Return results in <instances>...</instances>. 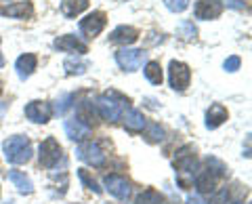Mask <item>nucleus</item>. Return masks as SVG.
Listing matches in <instances>:
<instances>
[{"instance_id":"obj_1","label":"nucleus","mask_w":252,"mask_h":204,"mask_svg":"<svg viewBox=\"0 0 252 204\" xmlns=\"http://www.w3.org/2000/svg\"><path fill=\"white\" fill-rule=\"evenodd\" d=\"M126 107H128V99L124 95H120L118 91H107L97 101V109H99L101 118L107 120V122L120 120V116Z\"/></svg>"},{"instance_id":"obj_2","label":"nucleus","mask_w":252,"mask_h":204,"mask_svg":"<svg viewBox=\"0 0 252 204\" xmlns=\"http://www.w3.org/2000/svg\"><path fill=\"white\" fill-rule=\"evenodd\" d=\"M2 154L4 160L11 164H26L32 158V143L28 137L23 135H13L2 143Z\"/></svg>"},{"instance_id":"obj_3","label":"nucleus","mask_w":252,"mask_h":204,"mask_svg":"<svg viewBox=\"0 0 252 204\" xmlns=\"http://www.w3.org/2000/svg\"><path fill=\"white\" fill-rule=\"evenodd\" d=\"M76 154H78V158L84 160L86 164H91V167H103L105 164V154L97 141H91V139L80 141Z\"/></svg>"},{"instance_id":"obj_4","label":"nucleus","mask_w":252,"mask_h":204,"mask_svg":"<svg viewBox=\"0 0 252 204\" xmlns=\"http://www.w3.org/2000/svg\"><path fill=\"white\" fill-rule=\"evenodd\" d=\"M175 167L179 170V177H183V175H191L193 177L195 169H198V158H195L193 145L179 147L177 154H175Z\"/></svg>"},{"instance_id":"obj_5","label":"nucleus","mask_w":252,"mask_h":204,"mask_svg":"<svg viewBox=\"0 0 252 204\" xmlns=\"http://www.w3.org/2000/svg\"><path fill=\"white\" fill-rule=\"evenodd\" d=\"M61 145L57 143V139L55 137H46L40 147H38V160H40V164L44 169H53L55 164H57L61 160Z\"/></svg>"},{"instance_id":"obj_6","label":"nucleus","mask_w":252,"mask_h":204,"mask_svg":"<svg viewBox=\"0 0 252 204\" xmlns=\"http://www.w3.org/2000/svg\"><path fill=\"white\" fill-rule=\"evenodd\" d=\"M168 80L175 91H185L191 80V69L183 61H170L168 66Z\"/></svg>"},{"instance_id":"obj_7","label":"nucleus","mask_w":252,"mask_h":204,"mask_svg":"<svg viewBox=\"0 0 252 204\" xmlns=\"http://www.w3.org/2000/svg\"><path fill=\"white\" fill-rule=\"evenodd\" d=\"M116 61L124 72H135L143 66L145 61V53L139 51V49H120L116 53Z\"/></svg>"},{"instance_id":"obj_8","label":"nucleus","mask_w":252,"mask_h":204,"mask_svg":"<svg viewBox=\"0 0 252 204\" xmlns=\"http://www.w3.org/2000/svg\"><path fill=\"white\" fill-rule=\"evenodd\" d=\"M105 190L114 196V198L118 200H128L130 198V192H132V187H130V181L126 177L122 175H105Z\"/></svg>"},{"instance_id":"obj_9","label":"nucleus","mask_w":252,"mask_h":204,"mask_svg":"<svg viewBox=\"0 0 252 204\" xmlns=\"http://www.w3.org/2000/svg\"><path fill=\"white\" fill-rule=\"evenodd\" d=\"M105 28V13L103 11H93L84 19H80V32L86 34L89 38H94L103 32Z\"/></svg>"},{"instance_id":"obj_10","label":"nucleus","mask_w":252,"mask_h":204,"mask_svg":"<svg viewBox=\"0 0 252 204\" xmlns=\"http://www.w3.org/2000/svg\"><path fill=\"white\" fill-rule=\"evenodd\" d=\"M53 116V105L46 101H30L26 105V118L36 124H46Z\"/></svg>"},{"instance_id":"obj_11","label":"nucleus","mask_w":252,"mask_h":204,"mask_svg":"<svg viewBox=\"0 0 252 204\" xmlns=\"http://www.w3.org/2000/svg\"><path fill=\"white\" fill-rule=\"evenodd\" d=\"M195 17L198 19H217L223 13V2L220 0H198L195 2Z\"/></svg>"},{"instance_id":"obj_12","label":"nucleus","mask_w":252,"mask_h":204,"mask_svg":"<svg viewBox=\"0 0 252 204\" xmlns=\"http://www.w3.org/2000/svg\"><path fill=\"white\" fill-rule=\"evenodd\" d=\"M120 118H122V122H124V127L128 129V131H132V133H141V131L147 127L145 116L141 114L139 109H135V107H126Z\"/></svg>"},{"instance_id":"obj_13","label":"nucleus","mask_w":252,"mask_h":204,"mask_svg":"<svg viewBox=\"0 0 252 204\" xmlns=\"http://www.w3.org/2000/svg\"><path fill=\"white\" fill-rule=\"evenodd\" d=\"M219 179L220 177H217L210 169H202L198 175H195V187H198L200 194H215L217 185H219Z\"/></svg>"},{"instance_id":"obj_14","label":"nucleus","mask_w":252,"mask_h":204,"mask_svg":"<svg viewBox=\"0 0 252 204\" xmlns=\"http://www.w3.org/2000/svg\"><path fill=\"white\" fill-rule=\"evenodd\" d=\"M0 15L15 17V19H26L34 15V6H32L30 0H21V2H13L9 6H0Z\"/></svg>"},{"instance_id":"obj_15","label":"nucleus","mask_w":252,"mask_h":204,"mask_svg":"<svg viewBox=\"0 0 252 204\" xmlns=\"http://www.w3.org/2000/svg\"><path fill=\"white\" fill-rule=\"evenodd\" d=\"M55 49H59V51H65V53H78V55H84V53H89V49H86V44L80 42L76 36H59L57 40H55Z\"/></svg>"},{"instance_id":"obj_16","label":"nucleus","mask_w":252,"mask_h":204,"mask_svg":"<svg viewBox=\"0 0 252 204\" xmlns=\"http://www.w3.org/2000/svg\"><path fill=\"white\" fill-rule=\"evenodd\" d=\"M137 40H139V30L132 28V26H118L112 32V42H116V44L128 46Z\"/></svg>"},{"instance_id":"obj_17","label":"nucleus","mask_w":252,"mask_h":204,"mask_svg":"<svg viewBox=\"0 0 252 204\" xmlns=\"http://www.w3.org/2000/svg\"><path fill=\"white\" fill-rule=\"evenodd\" d=\"M227 118H229V112H227V107L223 103H212L208 107V112H206V127L208 129H217Z\"/></svg>"},{"instance_id":"obj_18","label":"nucleus","mask_w":252,"mask_h":204,"mask_svg":"<svg viewBox=\"0 0 252 204\" xmlns=\"http://www.w3.org/2000/svg\"><path fill=\"white\" fill-rule=\"evenodd\" d=\"M65 133H67L69 139L84 141L86 137L91 135V127H86V124L80 122L78 118H69V120H65Z\"/></svg>"},{"instance_id":"obj_19","label":"nucleus","mask_w":252,"mask_h":204,"mask_svg":"<svg viewBox=\"0 0 252 204\" xmlns=\"http://www.w3.org/2000/svg\"><path fill=\"white\" fill-rule=\"evenodd\" d=\"M36 66H38V57H36V55L34 53H26V55H21V57L17 59L15 69H17L19 78H28L36 69Z\"/></svg>"},{"instance_id":"obj_20","label":"nucleus","mask_w":252,"mask_h":204,"mask_svg":"<svg viewBox=\"0 0 252 204\" xmlns=\"http://www.w3.org/2000/svg\"><path fill=\"white\" fill-rule=\"evenodd\" d=\"M89 9V0H61V13L65 17H76Z\"/></svg>"},{"instance_id":"obj_21","label":"nucleus","mask_w":252,"mask_h":204,"mask_svg":"<svg viewBox=\"0 0 252 204\" xmlns=\"http://www.w3.org/2000/svg\"><path fill=\"white\" fill-rule=\"evenodd\" d=\"M9 179H11L13 185L17 187L21 194H32V192H34V183L30 181V177H26V172H21V170H11V172H9Z\"/></svg>"},{"instance_id":"obj_22","label":"nucleus","mask_w":252,"mask_h":204,"mask_svg":"<svg viewBox=\"0 0 252 204\" xmlns=\"http://www.w3.org/2000/svg\"><path fill=\"white\" fill-rule=\"evenodd\" d=\"M145 78L152 84H162V66L158 64V61H147V66H145Z\"/></svg>"},{"instance_id":"obj_23","label":"nucleus","mask_w":252,"mask_h":204,"mask_svg":"<svg viewBox=\"0 0 252 204\" xmlns=\"http://www.w3.org/2000/svg\"><path fill=\"white\" fill-rule=\"evenodd\" d=\"M137 204H164V196L156 190H145L137 196Z\"/></svg>"},{"instance_id":"obj_24","label":"nucleus","mask_w":252,"mask_h":204,"mask_svg":"<svg viewBox=\"0 0 252 204\" xmlns=\"http://www.w3.org/2000/svg\"><path fill=\"white\" fill-rule=\"evenodd\" d=\"M63 68L67 69V74H84L86 72V64L76 57H69L65 59V64H63Z\"/></svg>"},{"instance_id":"obj_25","label":"nucleus","mask_w":252,"mask_h":204,"mask_svg":"<svg viewBox=\"0 0 252 204\" xmlns=\"http://www.w3.org/2000/svg\"><path fill=\"white\" fill-rule=\"evenodd\" d=\"M78 177H80V181L84 183V187L86 190H91V192H94V194H101V187L97 185V181H94V179L89 175V172H86L84 169H80L78 170Z\"/></svg>"},{"instance_id":"obj_26","label":"nucleus","mask_w":252,"mask_h":204,"mask_svg":"<svg viewBox=\"0 0 252 204\" xmlns=\"http://www.w3.org/2000/svg\"><path fill=\"white\" fill-rule=\"evenodd\" d=\"M164 4H166V9L172 13H183L189 6V0H164Z\"/></svg>"},{"instance_id":"obj_27","label":"nucleus","mask_w":252,"mask_h":204,"mask_svg":"<svg viewBox=\"0 0 252 204\" xmlns=\"http://www.w3.org/2000/svg\"><path fill=\"white\" fill-rule=\"evenodd\" d=\"M240 66H242L240 57H229L225 61V69H227V72H235V69H240Z\"/></svg>"},{"instance_id":"obj_28","label":"nucleus","mask_w":252,"mask_h":204,"mask_svg":"<svg viewBox=\"0 0 252 204\" xmlns=\"http://www.w3.org/2000/svg\"><path fill=\"white\" fill-rule=\"evenodd\" d=\"M187 204H206V202H204L200 196H193V198H189V200H187Z\"/></svg>"},{"instance_id":"obj_29","label":"nucleus","mask_w":252,"mask_h":204,"mask_svg":"<svg viewBox=\"0 0 252 204\" xmlns=\"http://www.w3.org/2000/svg\"><path fill=\"white\" fill-rule=\"evenodd\" d=\"M4 64V61H2V55H0V66H2Z\"/></svg>"},{"instance_id":"obj_30","label":"nucleus","mask_w":252,"mask_h":204,"mask_svg":"<svg viewBox=\"0 0 252 204\" xmlns=\"http://www.w3.org/2000/svg\"><path fill=\"white\" fill-rule=\"evenodd\" d=\"M233 204H240V202H233Z\"/></svg>"},{"instance_id":"obj_31","label":"nucleus","mask_w":252,"mask_h":204,"mask_svg":"<svg viewBox=\"0 0 252 204\" xmlns=\"http://www.w3.org/2000/svg\"><path fill=\"white\" fill-rule=\"evenodd\" d=\"M0 91H2V86H0Z\"/></svg>"}]
</instances>
